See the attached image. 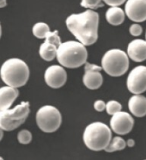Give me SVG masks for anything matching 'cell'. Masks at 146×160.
<instances>
[{
	"instance_id": "obj_14",
	"label": "cell",
	"mask_w": 146,
	"mask_h": 160,
	"mask_svg": "<svg viewBox=\"0 0 146 160\" xmlns=\"http://www.w3.org/2000/svg\"><path fill=\"white\" fill-rule=\"evenodd\" d=\"M130 112L136 117H144L146 115V98L141 94H134L128 102Z\"/></svg>"
},
{
	"instance_id": "obj_30",
	"label": "cell",
	"mask_w": 146,
	"mask_h": 160,
	"mask_svg": "<svg viewBox=\"0 0 146 160\" xmlns=\"http://www.w3.org/2000/svg\"><path fill=\"white\" fill-rule=\"evenodd\" d=\"M1 35H2V28H1V24H0V37H1Z\"/></svg>"
},
{
	"instance_id": "obj_17",
	"label": "cell",
	"mask_w": 146,
	"mask_h": 160,
	"mask_svg": "<svg viewBox=\"0 0 146 160\" xmlns=\"http://www.w3.org/2000/svg\"><path fill=\"white\" fill-rule=\"evenodd\" d=\"M57 51L58 47L45 41L40 47L39 53L41 59L46 61H52L57 57Z\"/></svg>"
},
{
	"instance_id": "obj_27",
	"label": "cell",
	"mask_w": 146,
	"mask_h": 160,
	"mask_svg": "<svg viewBox=\"0 0 146 160\" xmlns=\"http://www.w3.org/2000/svg\"><path fill=\"white\" fill-rule=\"evenodd\" d=\"M126 145H127L129 147H132V146H134V145H135V141H134L133 139H130L126 141Z\"/></svg>"
},
{
	"instance_id": "obj_18",
	"label": "cell",
	"mask_w": 146,
	"mask_h": 160,
	"mask_svg": "<svg viewBox=\"0 0 146 160\" xmlns=\"http://www.w3.org/2000/svg\"><path fill=\"white\" fill-rule=\"evenodd\" d=\"M126 142L125 141V139H122L121 137H114V139H112L109 145L107 146V148L104 150L107 152H114L116 151H121L125 148Z\"/></svg>"
},
{
	"instance_id": "obj_19",
	"label": "cell",
	"mask_w": 146,
	"mask_h": 160,
	"mask_svg": "<svg viewBox=\"0 0 146 160\" xmlns=\"http://www.w3.org/2000/svg\"><path fill=\"white\" fill-rule=\"evenodd\" d=\"M33 35L38 39H45L50 32L49 26L45 22H37L33 27Z\"/></svg>"
},
{
	"instance_id": "obj_25",
	"label": "cell",
	"mask_w": 146,
	"mask_h": 160,
	"mask_svg": "<svg viewBox=\"0 0 146 160\" xmlns=\"http://www.w3.org/2000/svg\"><path fill=\"white\" fill-rule=\"evenodd\" d=\"M94 108L98 112L103 111L106 109V103L102 100H96L94 103Z\"/></svg>"
},
{
	"instance_id": "obj_24",
	"label": "cell",
	"mask_w": 146,
	"mask_h": 160,
	"mask_svg": "<svg viewBox=\"0 0 146 160\" xmlns=\"http://www.w3.org/2000/svg\"><path fill=\"white\" fill-rule=\"evenodd\" d=\"M129 32L130 34L132 35V36H139L141 35L143 32L142 27L140 26L138 23H134L130 26V28H129Z\"/></svg>"
},
{
	"instance_id": "obj_3",
	"label": "cell",
	"mask_w": 146,
	"mask_h": 160,
	"mask_svg": "<svg viewBox=\"0 0 146 160\" xmlns=\"http://www.w3.org/2000/svg\"><path fill=\"white\" fill-rule=\"evenodd\" d=\"M0 77L6 85L18 89L27 84L29 68L25 61L20 59H7L0 68Z\"/></svg>"
},
{
	"instance_id": "obj_31",
	"label": "cell",
	"mask_w": 146,
	"mask_h": 160,
	"mask_svg": "<svg viewBox=\"0 0 146 160\" xmlns=\"http://www.w3.org/2000/svg\"><path fill=\"white\" fill-rule=\"evenodd\" d=\"M145 38H146V34H145Z\"/></svg>"
},
{
	"instance_id": "obj_16",
	"label": "cell",
	"mask_w": 146,
	"mask_h": 160,
	"mask_svg": "<svg viewBox=\"0 0 146 160\" xmlns=\"http://www.w3.org/2000/svg\"><path fill=\"white\" fill-rule=\"evenodd\" d=\"M125 13L119 6H111L106 12V19L109 24L118 26L125 21Z\"/></svg>"
},
{
	"instance_id": "obj_10",
	"label": "cell",
	"mask_w": 146,
	"mask_h": 160,
	"mask_svg": "<svg viewBox=\"0 0 146 160\" xmlns=\"http://www.w3.org/2000/svg\"><path fill=\"white\" fill-rule=\"evenodd\" d=\"M62 66H49L46 68L44 74L46 84L52 89H59L65 85L67 80V73Z\"/></svg>"
},
{
	"instance_id": "obj_1",
	"label": "cell",
	"mask_w": 146,
	"mask_h": 160,
	"mask_svg": "<svg viewBox=\"0 0 146 160\" xmlns=\"http://www.w3.org/2000/svg\"><path fill=\"white\" fill-rule=\"evenodd\" d=\"M66 27L78 42L85 46L93 45L98 40L99 15L91 9L66 18Z\"/></svg>"
},
{
	"instance_id": "obj_13",
	"label": "cell",
	"mask_w": 146,
	"mask_h": 160,
	"mask_svg": "<svg viewBox=\"0 0 146 160\" xmlns=\"http://www.w3.org/2000/svg\"><path fill=\"white\" fill-rule=\"evenodd\" d=\"M18 96L19 91L17 88L9 85L0 88V111L11 108Z\"/></svg>"
},
{
	"instance_id": "obj_9",
	"label": "cell",
	"mask_w": 146,
	"mask_h": 160,
	"mask_svg": "<svg viewBox=\"0 0 146 160\" xmlns=\"http://www.w3.org/2000/svg\"><path fill=\"white\" fill-rule=\"evenodd\" d=\"M134 120L127 112L119 111L112 115L110 120L111 129L119 135H125L133 128Z\"/></svg>"
},
{
	"instance_id": "obj_5",
	"label": "cell",
	"mask_w": 146,
	"mask_h": 160,
	"mask_svg": "<svg viewBox=\"0 0 146 160\" xmlns=\"http://www.w3.org/2000/svg\"><path fill=\"white\" fill-rule=\"evenodd\" d=\"M101 67L109 76H122L129 68L128 55L120 49H110L101 59Z\"/></svg>"
},
{
	"instance_id": "obj_11",
	"label": "cell",
	"mask_w": 146,
	"mask_h": 160,
	"mask_svg": "<svg viewBox=\"0 0 146 160\" xmlns=\"http://www.w3.org/2000/svg\"><path fill=\"white\" fill-rule=\"evenodd\" d=\"M125 15L135 22L146 20V0H127L125 6Z\"/></svg>"
},
{
	"instance_id": "obj_7",
	"label": "cell",
	"mask_w": 146,
	"mask_h": 160,
	"mask_svg": "<svg viewBox=\"0 0 146 160\" xmlns=\"http://www.w3.org/2000/svg\"><path fill=\"white\" fill-rule=\"evenodd\" d=\"M62 122V116L59 109L52 105H45L36 113V123L44 132H56Z\"/></svg>"
},
{
	"instance_id": "obj_22",
	"label": "cell",
	"mask_w": 146,
	"mask_h": 160,
	"mask_svg": "<svg viewBox=\"0 0 146 160\" xmlns=\"http://www.w3.org/2000/svg\"><path fill=\"white\" fill-rule=\"evenodd\" d=\"M46 42H48L50 43H52L53 45H55L56 47L59 48L60 44L62 43L61 42V39L59 36V31L58 30H55L53 32H49L47 35L46 36Z\"/></svg>"
},
{
	"instance_id": "obj_29",
	"label": "cell",
	"mask_w": 146,
	"mask_h": 160,
	"mask_svg": "<svg viewBox=\"0 0 146 160\" xmlns=\"http://www.w3.org/2000/svg\"><path fill=\"white\" fill-rule=\"evenodd\" d=\"M3 135H4V129L0 127V140L3 138Z\"/></svg>"
},
{
	"instance_id": "obj_15",
	"label": "cell",
	"mask_w": 146,
	"mask_h": 160,
	"mask_svg": "<svg viewBox=\"0 0 146 160\" xmlns=\"http://www.w3.org/2000/svg\"><path fill=\"white\" fill-rule=\"evenodd\" d=\"M97 70H86L83 77L84 84L90 90H97L103 83V77Z\"/></svg>"
},
{
	"instance_id": "obj_23",
	"label": "cell",
	"mask_w": 146,
	"mask_h": 160,
	"mask_svg": "<svg viewBox=\"0 0 146 160\" xmlns=\"http://www.w3.org/2000/svg\"><path fill=\"white\" fill-rule=\"evenodd\" d=\"M81 6L87 9L95 10L97 8L102 7L103 4H101V0H82Z\"/></svg>"
},
{
	"instance_id": "obj_20",
	"label": "cell",
	"mask_w": 146,
	"mask_h": 160,
	"mask_svg": "<svg viewBox=\"0 0 146 160\" xmlns=\"http://www.w3.org/2000/svg\"><path fill=\"white\" fill-rule=\"evenodd\" d=\"M122 105L117 101L114 100H111V101L108 102L106 103V111L108 115H113L118 113V112L121 111Z\"/></svg>"
},
{
	"instance_id": "obj_4",
	"label": "cell",
	"mask_w": 146,
	"mask_h": 160,
	"mask_svg": "<svg viewBox=\"0 0 146 160\" xmlns=\"http://www.w3.org/2000/svg\"><path fill=\"white\" fill-rule=\"evenodd\" d=\"M83 139L89 149L100 152L109 145L112 140V131L108 126L102 122H92L84 129Z\"/></svg>"
},
{
	"instance_id": "obj_21",
	"label": "cell",
	"mask_w": 146,
	"mask_h": 160,
	"mask_svg": "<svg viewBox=\"0 0 146 160\" xmlns=\"http://www.w3.org/2000/svg\"><path fill=\"white\" fill-rule=\"evenodd\" d=\"M17 139L22 145H28L32 141V133L27 129L21 130L18 132Z\"/></svg>"
},
{
	"instance_id": "obj_26",
	"label": "cell",
	"mask_w": 146,
	"mask_h": 160,
	"mask_svg": "<svg viewBox=\"0 0 146 160\" xmlns=\"http://www.w3.org/2000/svg\"><path fill=\"white\" fill-rule=\"evenodd\" d=\"M106 4L109 6H120L126 0H103Z\"/></svg>"
},
{
	"instance_id": "obj_2",
	"label": "cell",
	"mask_w": 146,
	"mask_h": 160,
	"mask_svg": "<svg viewBox=\"0 0 146 160\" xmlns=\"http://www.w3.org/2000/svg\"><path fill=\"white\" fill-rule=\"evenodd\" d=\"M56 58L64 67L76 69L87 62V49L82 42L68 41L61 43L58 48Z\"/></svg>"
},
{
	"instance_id": "obj_6",
	"label": "cell",
	"mask_w": 146,
	"mask_h": 160,
	"mask_svg": "<svg viewBox=\"0 0 146 160\" xmlns=\"http://www.w3.org/2000/svg\"><path fill=\"white\" fill-rule=\"evenodd\" d=\"M29 102H22L13 108L0 111V127L4 131H13L23 124L29 115Z\"/></svg>"
},
{
	"instance_id": "obj_28",
	"label": "cell",
	"mask_w": 146,
	"mask_h": 160,
	"mask_svg": "<svg viewBox=\"0 0 146 160\" xmlns=\"http://www.w3.org/2000/svg\"><path fill=\"white\" fill-rule=\"evenodd\" d=\"M6 0H0V8H3V7H5L6 6Z\"/></svg>"
},
{
	"instance_id": "obj_8",
	"label": "cell",
	"mask_w": 146,
	"mask_h": 160,
	"mask_svg": "<svg viewBox=\"0 0 146 160\" xmlns=\"http://www.w3.org/2000/svg\"><path fill=\"white\" fill-rule=\"evenodd\" d=\"M126 86L132 94H142L146 91V66H139L130 72Z\"/></svg>"
},
{
	"instance_id": "obj_12",
	"label": "cell",
	"mask_w": 146,
	"mask_h": 160,
	"mask_svg": "<svg viewBox=\"0 0 146 160\" xmlns=\"http://www.w3.org/2000/svg\"><path fill=\"white\" fill-rule=\"evenodd\" d=\"M127 55L135 62H143L146 59V41L136 39L127 47Z\"/></svg>"
}]
</instances>
